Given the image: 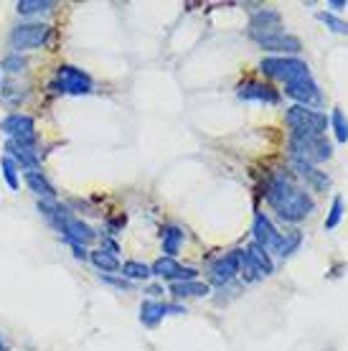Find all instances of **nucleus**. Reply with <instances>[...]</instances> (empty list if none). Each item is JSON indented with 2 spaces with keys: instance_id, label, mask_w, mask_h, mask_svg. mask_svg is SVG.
<instances>
[{
  "instance_id": "ddd939ff",
  "label": "nucleus",
  "mask_w": 348,
  "mask_h": 351,
  "mask_svg": "<svg viewBox=\"0 0 348 351\" xmlns=\"http://www.w3.org/2000/svg\"><path fill=\"white\" fill-rule=\"evenodd\" d=\"M236 272H242V265H239V252H229V255L219 257L216 263L211 265L209 278L214 285H227L236 278Z\"/></svg>"
},
{
  "instance_id": "412c9836",
  "label": "nucleus",
  "mask_w": 348,
  "mask_h": 351,
  "mask_svg": "<svg viewBox=\"0 0 348 351\" xmlns=\"http://www.w3.org/2000/svg\"><path fill=\"white\" fill-rule=\"evenodd\" d=\"M270 28H282V18H279L277 10L264 8L260 13L252 16V23H249V31H270Z\"/></svg>"
},
{
  "instance_id": "f03ea898",
  "label": "nucleus",
  "mask_w": 348,
  "mask_h": 351,
  "mask_svg": "<svg viewBox=\"0 0 348 351\" xmlns=\"http://www.w3.org/2000/svg\"><path fill=\"white\" fill-rule=\"evenodd\" d=\"M38 211L44 214L46 219L51 221L53 227L59 229L64 237L74 242V245H89V242H95L97 239V232L92 227H87L84 221L74 217L66 206H59L56 202H38Z\"/></svg>"
},
{
  "instance_id": "2eb2a0df",
  "label": "nucleus",
  "mask_w": 348,
  "mask_h": 351,
  "mask_svg": "<svg viewBox=\"0 0 348 351\" xmlns=\"http://www.w3.org/2000/svg\"><path fill=\"white\" fill-rule=\"evenodd\" d=\"M293 168L297 171V176H300V178H305V184L310 186L313 191H325V189L331 186V178H328V173H325V171H321L318 166H313V163L293 160Z\"/></svg>"
},
{
  "instance_id": "f3484780",
  "label": "nucleus",
  "mask_w": 348,
  "mask_h": 351,
  "mask_svg": "<svg viewBox=\"0 0 348 351\" xmlns=\"http://www.w3.org/2000/svg\"><path fill=\"white\" fill-rule=\"evenodd\" d=\"M242 252H244V257L249 260V265H252L254 270L260 272V278H267V275H272V272H275L272 257L267 255V252H264L260 245H254V242H252V245L247 247V250H242Z\"/></svg>"
},
{
  "instance_id": "9d476101",
  "label": "nucleus",
  "mask_w": 348,
  "mask_h": 351,
  "mask_svg": "<svg viewBox=\"0 0 348 351\" xmlns=\"http://www.w3.org/2000/svg\"><path fill=\"white\" fill-rule=\"evenodd\" d=\"M150 272L156 278H163V280L171 282H188L199 278V270L196 267H183V265L175 263V257H160L150 265Z\"/></svg>"
},
{
  "instance_id": "4468645a",
  "label": "nucleus",
  "mask_w": 348,
  "mask_h": 351,
  "mask_svg": "<svg viewBox=\"0 0 348 351\" xmlns=\"http://www.w3.org/2000/svg\"><path fill=\"white\" fill-rule=\"evenodd\" d=\"M168 313H186V308L168 306V303H160V300H145L140 306V321H142V326H148V328H156L163 321V316H168Z\"/></svg>"
},
{
  "instance_id": "f8f14e48",
  "label": "nucleus",
  "mask_w": 348,
  "mask_h": 351,
  "mask_svg": "<svg viewBox=\"0 0 348 351\" xmlns=\"http://www.w3.org/2000/svg\"><path fill=\"white\" fill-rule=\"evenodd\" d=\"M285 95L293 97L297 105H321L323 97H321V89L318 84L313 82V77H308V80H297L293 84H285Z\"/></svg>"
},
{
  "instance_id": "1a4fd4ad",
  "label": "nucleus",
  "mask_w": 348,
  "mask_h": 351,
  "mask_svg": "<svg viewBox=\"0 0 348 351\" xmlns=\"http://www.w3.org/2000/svg\"><path fill=\"white\" fill-rule=\"evenodd\" d=\"M56 87H61L59 92H69V95H89L95 89V82L87 71L77 66H61L56 71Z\"/></svg>"
},
{
  "instance_id": "72a5a7b5",
  "label": "nucleus",
  "mask_w": 348,
  "mask_h": 351,
  "mask_svg": "<svg viewBox=\"0 0 348 351\" xmlns=\"http://www.w3.org/2000/svg\"><path fill=\"white\" fill-rule=\"evenodd\" d=\"M107 282H112V285H117V288H130V282L125 280V278H122V280H112V278H105Z\"/></svg>"
},
{
  "instance_id": "f704fd0d",
  "label": "nucleus",
  "mask_w": 348,
  "mask_h": 351,
  "mask_svg": "<svg viewBox=\"0 0 348 351\" xmlns=\"http://www.w3.org/2000/svg\"><path fill=\"white\" fill-rule=\"evenodd\" d=\"M148 293H150V295H160V293H163V288H158V285H153V288H148Z\"/></svg>"
},
{
  "instance_id": "39448f33",
  "label": "nucleus",
  "mask_w": 348,
  "mask_h": 351,
  "mask_svg": "<svg viewBox=\"0 0 348 351\" xmlns=\"http://www.w3.org/2000/svg\"><path fill=\"white\" fill-rule=\"evenodd\" d=\"M260 69L277 82H285V84H293L297 80H308L310 71H308V64L300 62V59H293V56H270V59H262Z\"/></svg>"
},
{
  "instance_id": "7c9ffc66",
  "label": "nucleus",
  "mask_w": 348,
  "mask_h": 351,
  "mask_svg": "<svg viewBox=\"0 0 348 351\" xmlns=\"http://www.w3.org/2000/svg\"><path fill=\"white\" fill-rule=\"evenodd\" d=\"M0 166H3V176H5V181H8V186L10 189H18V168H16V163L5 156V158L0 160Z\"/></svg>"
},
{
  "instance_id": "4be33fe9",
  "label": "nucleus",
  "mask_w": 348,
  "mask_h": 351,
  "mask_svg": "<svg viewBox=\"0 0 348 351\" xmlns=\"http://www.w3.org/2000/svg\"><path fill=\"white\" fill-rule=\"evenodd\" d=\"M89 260L95 263L97 270H102V272H114V270H120V260H117V255H112L110 250H95L92 255H89Z\"/></svg>"
},
{
  "instance_id": "20e7f679",
  "label": "nucleus",
  "mask_w": 348,
  "mask_h": 351,
  "mask_svg": "<svg viewBox=\"0 0 348 351\" xmlns=\"http://www.w3.org/2000/svg\"><path fill=\"white\" fill-rule=\"evenodd\" d=\"M333 156L331 143L325 138H308V135H290V158L303 163H323Z\"/></svg>"
},
{
  "instance_id": "c756f323",
  "label": "nucleus",
  "mask_w": 348,
  "mask_h": 351,
  "mask_svg": "<svg viewBox=\"0 0 348 351\" xmlns=\"http://www.w3.org/2000/svg\"><path fill=\"white\" fill-rule=\"evenodd\" d=\"M3 69L5 71H10V74H18V71H23L26 69V59L21 56V53H8L5 59H3Z\"/></svg>"
},
{
  "instance_id": "6ab92c4d",
  "label": "nucleus",
  "mask_w": 348,
  "mask_h": 351,
  "mask_svg": "<svg viewBox=\"0 0 348 351\" xmlns=\"http://www.w3.org/2000/svg\"><path fill=\"white\" fill-rule=\"evenodd\" d=\"M26 184H28V189L38 196V202H56V191H53V186L46 181L44 173H38V171H26Z\"/></svg>"
},
{
  "instance_id": "423d86ee",
  "label": "nucleus",
  "mask_w": 348,
  "mask_h": 351,
  "mask_svg": "<svg viewBox=\"0 0 348 351\" xmlns=\"http://www.w3.org/2000/svg\"><path fill=\"white\" fill-rule=\"evenodd\" d=\"M49 36H51V26H46V23H21L10 31L8 41L16 49V53H21L41 49L49 41Z\"/></svg>"
},
{
  "instance_id": "aec40b11",
  "label": "nucleus",
  "mask_w": 348,
  "mask_h": 351,
  "mask_svg": "<svg viewBox=\"0 0 348 351\" xmlns=\"http://www.w3.org/2000/svg\"><path fill=\"white\" fill-rule=\"evenodd\" d=\"M171 293H173V298H201V295H209V285L199 280L173 282V285H171Z\"/></svg>"
},
{
  "instance_id": "c85d7f7f",
  "label": "nucleus",
  "mask_w": 348,
  "mask_h": 351,
  "mask_svg": "<svg viewBox=\"0 0 348 351\" xmlns=\"http://www.w3.org/2000/svg\"><path fill=\"white\" fill-rule=\"evenodd\" d=\"M340 217H343V196H336L331 204V214H328V219H325V229L331 232V229L338 227Z\"/></svg>"
},
{
  "instance_id": "7ed1b4c3",
  "label": "nucleus",
  "mask_w": 348,
  "mask_h": 351,
  "mask_svg": "<svg viewBox=\"0 0 348 351\" xmlns=\"http://www.w3.org/2000/svg\"><path fill=\"white\" fill-rule=\"evenodd\" d=\"M288 125L293 128V135H308V138H323L325 135V128L331 125V120L325 117L318 110H310V107L303 105H293L285 114Z\"/></svg>"
},
{
  "instance_id": "9b49d317",
  "label": "nucleus",
  "mask_w": 348,
  "mask_h": 351,
  "mask_svg": "<svg viewBox=\"0 0 348 351\" xmlns=\"http://www.w3.org/2000/svg\"><path fill=\"white\" fill-rule=\"evenodd\" d=\"M254 245H260L267 255L270 252H279V242H282V232H277L275 229V224H272L262 211H257L254 214Z\"/></svg>"
},
{
  "instance_id": "b1692460",
  "label": "nucleus",
  "mask_w": 348,
  "mask_h": 351,
  "mask_svg": "<svg viewBox=\"0 0 348 351\" xmlns=\"http://www.w3.org/2000/svg\"><path fill=\"white\" fill-rule=\"evenodd\" d=\"M122 270V278H127V280H148L150 275V267L145 263H138V260H127V263L120 265Z\"/></svg>"
},
{
  "instance_id": "393cba45",
  "label": "nucleus",
  "mask_w": 348,
  "mask_h": 351,
  "mask_svg": "<svg viewBox=\"0 0 348 351\" xmlns=\"http://www.w3.org/2000/svg\"><path fill=\"white\" fill-rule=\"evenodd\" d=\"M51 8H53L51 0H18L16 3V10L21 16H36V13H46V10Z\"/></svg>"
},
{
  "instance_id": "a878e982",
  "label": "nucleus",
  "mask_w": 348,
  "mask_h": 351,
  "mask_svg": "<svg viewBox=\"0 0 348 351\" xmlns=\"http://www.w3.org/2000/svg\"><path fill=\"white\" fill-rule=\"evenodd\" d=\"M300 242H303V234L297 232V229H290V232H285L282 234V242H279V257H290L293 252H297V247H300Z\"/></svg>"
},
{
  "instance_id": "dca6fc26",
  "label": "nucleus",
  "mask_w": 348,
  "mask_h": 351,
  "mask_svg": "<svg viewBox=\"0 0 348 351\" xmlns=\"http://www.w3.org/2000/svg\"><path fill=\"white\" fill-rule=\"evenodd\" d=\"M239 99H257V102H267V105H277L279 102V95L270 84H260V82H247L239 87L236 92Z\"/></svg>"
},
{
  "instance_id": "cd10ccee",
  "label": "nucleus",
  "mask_w": 348,
  "mask_h": 351,
  "mask_svg": "<svg viewBox=\"0 0 348 351\" xmlns=\"http://www.w3.org/2000/svg\"><path fill=\"white\" fill-rule=\"evenodd\" d=\"M318 21H323V23L331 28V31H336V34H346L348 36V21L338 18L336 13H318Z\"/></svg>"
},
{
  "instance_id": "0eeeda50",
  "label": "nucleus",
  "mask_w": 348,
  "mask_h": 351,
  "mask_svg": "<svg viewBox=\"0 0 348 351\" xmlns=\"http://www.w3.org/2000/svg\"><path fill=\"white\" fill-rule=\"evenodd\" d=\"M0 130L10 135V141L21 143L26 148H34L36 145V123L31 114L23 112H10L8 117L0 120Z\"/></svg>"
},
{
  "instance_id": "2f4dec72",
  "label": "nucleus",
  "mask_w": 348,
  "mask_h": 351,
  "mask_svg": "<svg viewBox=\"0 0 348 351\" xmlns=\"http://www.w3.org/2000/svg\"><path fill=\"white\" fill-rule=\"evenodd\" d=\"M69 245H71V250H74V257H77V260H87V250H84V247L74 245V242H69Z\"/></svg>"
},
{
  "instance_id": "5701e85b",
  "label": "nucleus",
  "mask_w": 348,
  "mask_h": 351,
  "mask_svg": "<svg viewBox=\"0 0 348 351\" xmlns=\"http://www.w3.org/2000/svg\"><path fill=\"white\" fill-rule=\"evenodd\" d=\"M181 242H183V229H178V227H166V229H163V252H166V257L178 255Z\"/></svg>"
},
{
  "instance_id": "473e14b6",
  "label": "nucleus",
  "mask_w": 348,
  "mask_h": 351,
  "mask_svg": "<svg viewBox=\"0 0 348 351\" xmlns=\"http://www.w3.org/2000/svg\"><path fill=\"white\" fill-rule=\"evenodd\" d=\"M328 8L336 10V13H338V10L346 8V3H343V0H331V3H328Z\"/></svg>"
},
{
  "instance_id": "bb28decb",
  "label": "nucleus",
  "mask_w": 348,
  "mask_h": 351,
  "mask_svg": "<svg viewBox=\"0 0 348 351\" xmlns=\"http://www.w3.org/2000/svg\"><path fill=\"white\" fill-rule=\"evenodd\" d=\"M331 125H333V130H336V138H338V143H348V120H346V114L340 112V110H333Z\"/></svg>"
},
{
  "instance_id": "c9c22d12",
  "label": "nucleus",
  "mask_w": 348,
  "mask_h": 351,
  "mask_svg": "<svg viewBox=\"0 0 348 351\" xmlns=\"http://www.w3.org/2000/svg\"><path fill=\"white\" fill-rule=\"evenodd\" d=\"M0 351H5V341L3 339H0Z\"/></svg>"
},
{
  "instance_id": "a211bd4d",
  "label": "nucleus",
  "mask_w": 348,
  "mask_h": 351,
  "mask_svg": "<svg viewBox=\"0 0 348 351\" xmlns=\"http://www.w3.org/2000/svg\"><path fill=\"white\" fill-rule=\"evenodd\" d=\"M5 150H8V158L13 160V163H21V166L28 168V171H36V168H38V156H36L34 148H26V145H21V143H16V141H8L5 143Z\"/></svg>"
},
{
  "instance_id": "6e6552de",
  "label": "nucleus",
  "mask_w": 348,
  "mask_h": 351,
  "mask_svg": "<svg viewBox=\"0 0 348 351\" xmlns=\"http://www.w3.org/2000/svg\"><path fill=\"white\" fill-rule=\"evenodd\" d=\"M254 41L267 49V51H288V53H297L303 49L300 38L293 34H285L282 28H270V31H249Z\"/></svg>"
},
{
  "instance_id": "f257e3e1",
  "label": "nucleus",
  "mask_w": 348,
  "mask_h": 351,
  "mask_svg": "<svg viewBox=\"0 0 348 351\" xmlns=\"http://www.w3.org/2000/svg\"><path fill=\"white\" fill-rule=\"evenodd\" d=\"M267 204L277 211L279 219L285 221H303L310 211L315 209L313 196L308 191H303L300 186L293 181V176L288 173H272L267 181Z\"/></svg>"
}]
</instances>
